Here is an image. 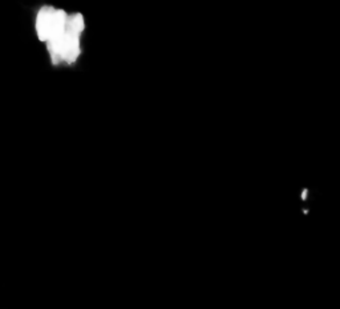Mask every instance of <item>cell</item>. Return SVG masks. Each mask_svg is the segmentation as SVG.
Masks as SVG:
<instances>
[{
	"label": "cell",
	"instance_id": "cell-1",
	"mask_svg": "<svg viewBox=\"0 0 340 309\" xmlns=\"http://www.w3.org/2000/svg\"><path fill=\"white\" fill-rule=\"evenodd\" d=\"M84 30L85 20L80 12L68 15L64 32L45 43L52 64L72 65L79 60L81 55V35Z\"/></svg>",
	"mask_w": 340,
	"mask_h": 309
},
{
	"label": "cell",
	"instance_id": "cell-2",
	"mask_svg": "<svg viewBox=\"0 0 340 309\" xmlns=\"http://www.w3.org/2000/svg\"><path fill=\"white\" fill-rule=\"evenodd\" d=\"M68 12L52 6H44L37 11L35 30L37 39L43 43L54 39L55 36L63 34L67 28Z\"/></svg>",
	"mask_w": 340,
	"mask_h": 309
},
{
	"label": "cell",
	"instance_id": "cell-3",
	"mask_svg": "<svg viewBox=\"0 0 340 309\" xmlns=\"http://www.w3.org/2000/svg\"><path fill=\"white\" fill-rule=\"evenodd\" d=\"M307 194H308V189H303V192H302V200H306Z\"/></svg>",
	"mask_w": 340,
	"mask_h": 309
}]
</instances>
